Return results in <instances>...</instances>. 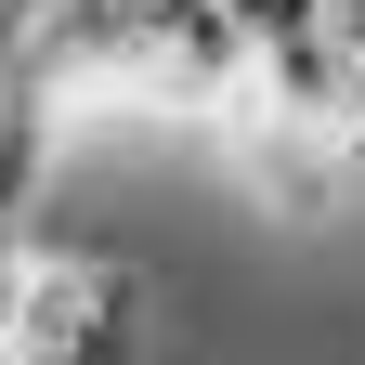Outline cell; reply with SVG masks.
<instances>
[{
	"instance_id": "obj_3",
	"label": "cell",
	"mask_w": 365,
	"mask_h": 365,
	"mask_svg": "<svg viewBox=\"0 0 365 365\" xmlns=\"http://www.w3.org/2000/svg\"><path fill=\"white\" fill-rule=\"evenodd\" d=\"M327 14H339V53L365 66V0H327Z\"/></svg>"
},
{
	"instance_id": "obj_4",
	"label": "cell",
	"mask_w": 365,
	"mask_h": 365,
	"mask_svg": "<svg viewBox=\"0 0 365 365\" xmlns=\"http://www.w3.org/2000/svg\"><path fill=\"white\" fill-rule=\"evenodd\" d=\"M339 157L365 170V78H352V118H339Z\"/></svg>"
},
{
	"instance_id": "obj_2",
	"label": "cell",
	"mask_w": 365,
	"mask_h": 365,
	"mask_svg": "<svg viewBox=\"0 0 365 365\" xmlns=\"http://www.w3.org/2000/svg\"><path fill=\"white\" fill-rule=\"evenodd\" d=\"M53 14H78V0H0V78H26V66H39Z\"/></svg>"
},
{
	"instance_id": "obj_1",
	"label": "cell",
	"mask_w": 365,
	"mask_h": 365,
	"mask_svg": "<svg viewBox=\"0 0 365 365\" xmlns=\"http://www.w3.org/2000/svg\"><path fill=\"white\" fill-rule=\"evenodd\" d=\"M14 352L26 365H144V274L118 248H39L14 274Z\"/></svg>"
}]
</instances>
